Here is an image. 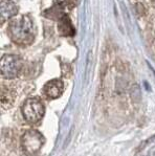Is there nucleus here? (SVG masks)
<instances>
[{
	"label": "nucleus",
	"instance_id": "obj_1",
	"mask_svg": "<svg viewBox=\"0 0 155 156\" xmlns=\"http://www.w3.org/2000/svg\"><path fill=\"white\" fill-rule=\"evenodd\" d=\"M9 35L12 41L19 45H28L35 39V26L28 16H20L13 18L9 23Z\"/></svg>",
	"mask_w": 155,
	"mask_h": 156
},
{
	"label": "nucleus",
	"instance_id": "obj_2",
	"mask_svg": "<svg viewBox=\"0 0 155 156\" xmlns=\"http://www.w3.org/2000/svg\"><path fill=\"white\" fill-rule=\"evenodd\" d=\"M44 143L43 135L36 130L26 131L21 137V146L26 154H37L43 147Z\"/></svg>",
	"mask_w": 155,
	"mask_h": 156
},
{
	"label": "nucleus",
	"instance_id": "obj_3",
	"mask_svg": "<svg viewBox=\"0 0 155 156\" xmlns=\"http://www.w3.org/2000/svg\"><path fill=\"white\" fill-rule=\"evenodd\" d=\"M45 107L39 99L32 98L27 99L22 106V114L24 119L30 123H37L43 117Z\"/></svg>",
	"mask_w": 155,
	"mask_h": 156
},
{
	"label": "nucleus",
	"instance_id": "obj_4",
	"mask_svg": "<svg viewBox=\"0 0 155 156\" xmlns=\"http://www.w3.org/2000/svg\"><path fill=\"white\" fill-rule=\"evenodd\" d=\"M22 68L21 58L16 55H4L1 58V76L4 79H14Z\"/></svg>",
	"mask_w": 155,
	"mask_h": 156
},
{
	"label": "nucleus",
	"instance_id": "obj_5",
	"mask_svg": "<svg viewBox=\"0 0 155 156\" xmlns=\"http://www.w3.org/2000/svg\"><path fill=\"white\" fill-rule=\"evenodd\" d=\"M63 81L56 79V80H51L48 83H46L44 87V92L51 99H58L59 97H61L62 92H63Z\"/></svg>",
	"mask_w": 155,
	"mask_h": 156
},
{
	"label": "nucleus",
	"instance_id": "obj_6",
	"mask_svg": "<svg viewBox=\"0 0 155 156\" xmlns=\"http://www.w3.org/2000/svg\"><path fill=\"white\" fill-rule=\"evenodd\" d=\"M58 30L61 36L67 37V36H73L75 35V28L72 26L69 17L66 14H63L60 18H59L58 23Z\"/></svg>",
	"mask_w": 155,
	"mask_h": 156
},
{
	"label": "nucleus",
	"instance_id": "obj_7",
	"mask_svg": "<svg viewBox=\"0 0 155 156\" xmlns=\"http://www.w3.org/2000/svg\"><path fill=\"white\" fill-rule=\"evenodd\" d=\"M17 5L12 0H1V22L11 19L17 14Z\"/></svg>",
	"mask_w": 155,
	"mask_h": 156
},
{
	"label": "nucleus",
	"instance_id": "obj_8",
	"mask_svg": "<svg viewBox=\"0 0 155 156\" xmlns=\"http://www.w3.org/2000/svg\"><path fill=\"white\" fill-rule=\"evenodd\" d=\"M15 91L11 88L6 87L5 85H2L1 87V108L2 109H9L13 106L15 102Z\"/></svg>",
	"mask_w": 155,
	"mask_h": 156
},
{
	"label": "nucleus",
	"instance_id": "obj_9",
	"mask_svg": "<svg viewBox=\"0 0 155 156\" xmlns=\"http://www.w3.org/2000/svg\"><path fill=\"white\" fill-rule=\"evenodd\" d=\"M65 4L69 9H71L76 6V4H77V0H65Z\"/></svg>",
	"mask_w": 155,
	"mask_h": 156
},
{
	"label": "nucleus",
	"instance_id": "obj_10",
	"mask_svg": "<svg viewBox=\"0 0 155 156\" xmlns=\"http://www.w3.org/2000/svg\"><path fill=\"white\" fill-rule=\"evenodd\" d=\"M151 2H152V4L155 6V0H151Z\"/></svg>",
	"mask_w": 155,
	"mask_h": 156
}]
</instances>
